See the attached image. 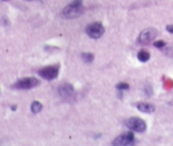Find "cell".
<instances>
[{
  "label": "cell",
  "mask_w": 173,
  "mask_h": 146,
  "mask_svg": "<svg viewBox=\"0 0 173 146\" xmlns=\"http://www.w3.org/2000/svg\"><path fill=\"white\" fill-rule=\"evenodd\" d=\"M126 124H127V126L129 128L130 130L136 131V132H145L147 128L146 122L142 119H140V118H136V117L127 119Z\"/></svg>",
  "instance_id": "cell-5"
},
{
  "label": "cell",
  "mask_w": 173,
  "mask_h": 146,
  "mask_svg": "<svg viewBox=\"0 0 173 146\" xmlns=\"http://www.w3.org/2000/svg\"><path fill=\"white\" fill-rule=\"evenodd\" d=\"M153 46L157 47V48H163V47L166 46V43H164L163 40H157V42L153 43Z\"/></svg>",
  "instance_id": "cell-14"
},
{
  "label": "cell",
  "mask_w": 173,
  "mask_h": 146,
  "mask_svg": "<svg viewBox=\"0 0 173 146\" xmlns=\"http://www.w3.org/2000/svg\"><path fill=\"white\" fill-rule=\"evenodd\" d=\"M137 109L141 111V112H145V114H150L152 111H155V107L150 105V104H147V103H138L136 105Z\"/></svg>",
  "instance_id": "cell-9"
},
{
  "label": "cell",
  "mask_w": 173,
  "mask_h": 146,
  "mask_svg": "<svg viewBox=\"0 0 173 146\" xmlns=\"http://www.w3.org/2000/svg\"><path fill=\"white\" fill-rule=\"evenodd\" d=\"M81 56H82V60H83L86 63H88V65L91 63L92 61L94 60V56L92 54H89V52H84V54H82Z\"/></svg>",
  "instance_id": "cell-12"
},
{
  "label": "cell",
  "mask_w": 173,
  "mask_h": 146,
  "mask_svg": "<svg viewBox=\"0 0 173 146\" xmlns=\"http://www.w3.org/2000/svg\"><path fill=\"white\" fill-rule=\"evenodd\" d=\"M133 144H135V135L133 133H124L115 139L113 142V145L115 146H127Z\"/></svg>",
  "instance_id": "cell-6"
},
{
  "label": "cell",
  "mask_w": 173,
  "mask_h": 146,
  "mask_svg": "<svg viewBox=\"0 0 173 146\" xmlns=\"http://www.w3.org/2000/svg\"><path fill=\"white\" fill-rule=\"evenodd\" d=\"M116 88H117L119 91H126V89L129 88V85H128L127 83H119V84L116 85Z\"/></svg>",
  "instance_id": "cell-13"
},
{
  "label": "cell",
  "mask_w": 173,
  "mask_h": 146,
  "mask_svg": "<svg viewBox=\"0 0 173 146\" xmlns=\"http://www.w3.org/2000/svg\"><path fill=\"white\" fill-rule=\"evenodd\" d=\"M38 83H40L38 80L35 77H25V79L19 80L12 87L16 89H31L33 87L37 86Z\"/></svg>",
  "instance_id": "cell-2"
},
{
  "label": "cell",
  "mask_w": 173,
  "mask_h": 146,
  "mask_svg": "<svg viewBox=\"0 0 173 146\" xmlns=\"http://www.w3.org/2000/svg\"><path fill=\"white\" fill-rule=\"evenodd\" d=\"M86 32L91 38L97 39V38H100L103 35L104 27H103V25L100 22H94V23H91V24H89L86 26Z\"/></svg>",
  "instance_id": "cell-4"
},
{
  "label": "cell",
  "mask_w": 173,
  "mask_h": 146,
  "mask_svg": "<svg viewBox=\"0 0 173 146\" xmlns=\"http://www.w3.org/2000/svg\"><path fill=\"white\" fill-rule=\"evenodd\" d=\"M83 12V7H82V0H74L71 3L66 7L63 14L67 19H75L81 15Z\"/></svg>",
  "instance_id": "cell-1"
},
{
  "label": "cell",
  "mask_w": 173,
  "mask_h": 146,
  "mask_svg": "<svg viewBox=\"0 0 173 146\" xmlns=\"http://www.w3.org/2000/svg\"><path fill=\"white\" fill-rule=\"evenodd\" d=\"M137 58H138V60L141 61V62H146V61H148L149 58H150V54H149L148 51H146V50H140V51L138 52V54H137Z\"/></svg>",
  "instance_id": "cell-10"
},
{
  "label": "cell",
  "mask_w": 173,
  "mask_h": 146,
  "mask_svg": "<svg viewBox=\"0 0 173 146\" xmlns=\"http://www.w3.org/2000/svg\"><path fill=\"white\" fill-rule=\"evenodd\" d=\"M157 31L155 28H147L145 31H142L139 35V43L142 45H147V44L151 43L152 40L157 36Z\"/></svg>",
  "instance_id": "cell-7"
},
{
  "label": "cell",
  "mask_w": 173,
  "mask_h": 146,
  "mask_svg": "<svg viewBox=\"0 0 173 146\" xmlns=\"http://www.w3.org/2000/svg\"><path fill=\"white\" fill-rule=\"evenodd\" d=\"M74 93H75V89H74V87L71 84H68V83H66V84H63V85H60L58 87V94H59V96L61 98H70L72 97V95H74Z\"/></svg>",
  "instance_id": "cell-8"
},
{
  "label": "cell",
  "mask_w": 173,
  "mask_h": 146,
  "mask_svg": "<svg viewBox=\"0 0 173 146\" xmlns=\"http://www.w3.org/2000/svg\"><path fill=\"white\" fill-rule=\"evenodd\" d=\"M167 31H168L169 33H172L173 34V25H168V26H167Z\"/></svg>",
  "instance_id": "cell-15"
},
{
  "label": "cell",
  "mask_w": 173,
  "mask_h": 146,
  "mask_svg": "<svg viewBox=\"0 0 173 146\" xmlns=\"http://www.w3.org/2000/svg\"><path fill=\"white\" fill-rule=\"evenodd\" d=\"M27 1H31V0H27Z\"/></svg>",
  "instance_id": "cell-16"
},
{
  "label": "cell",
  "mask_w": 173,
  "mask_h": 146,
  "mask_svg": "<svg viewBox=\"0 0 173 146\" xmlns=\"http://www.w3.org/2000/svg\"><path fill=\"white\" fill-rule=\"evenodd\" d=\"M42 110V104L38 102H33L31 105V111L33 114H38Z\"/></svg>",
  "instance_id": "cell-11"
},
{
  "label": "cell",
  "mask_w": 173,
  "mask_h": 146,
  "mask_svg": "<svg viewBox=\"0 0 173 146\" xmlns=\"http://www.w3.org/2000/svg\"><path fill=\"white\" fill-rule=\"evenodd\" d=\"M58 71H59V65H49V67H45L42 70L38 71V74L42 76L45 80H48L52 81L57 77L58 75Z\"/></svg>",
  "instance_id": "cell-3"
}]
</instances>
